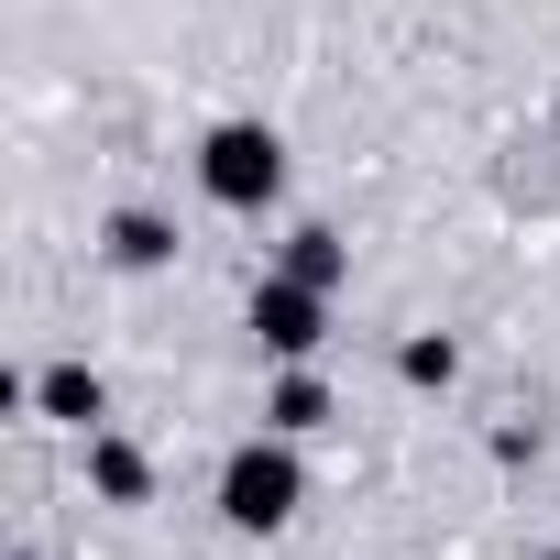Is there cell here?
<instances>
[{
    "mask_svg": "<svg viewBox=\"0 0 560 560\" xmlns=\"http://www.w3.org/2000/svg\"><path fill=\"white\" fill-rule=\"evenodd\" d=\"M12 407H45L56 429H100V418H110V396H100V374H89V363H56V374L12 385Z\"/></svg>",
    "mask_w": 560,
    "mask_h": 560,
    "instance_id": "cell-4",
    "label": "cell"
},
{
    "mask_svg": "<svg viewBox=\"0 0 560 560\" xmlns=\"http://www.w3.org/2000/svg\"><path fill=\"white\" fill-rule=\"evenodd\" d=\"M264 429H287V440H308V429H330V385H319V374L298 363L287 385H275V396H264Z\"/></svg>",
    "mask_w": 560,
    "mask_h": 560,
    "instance_id": "cell-7",
    "label": "cell"
},
{
    "mask_svg": "<svg viewBox=\"0 0 560 560\" xmlns=\"http://www.w3.org/2000/svg\"><path fill=\"white\" fill-rule=\"evenodd\" d=\"M298 505H308V462H298L287 429H264V440H242V451L220 462V516H231L242 538H275Z\"/></svg>",
    "mask_w": 560,
    "mask_h": 560,
    "instance_id": "cell-1",
    "label": "cell"
},
{
    "mask_svg": "<svg viewBox=\"0 0 560 560\" xmlns=\"http://www.w3.org/2000/svg\"><path fill=\"white\" fill-rule=\"evenodd\" d=\"M198 187L220 209H264L275 187H287V143H275L264 121H209L198 132Z\"/></svg>",
    "mask_w": 560,
    "mask_h": 560,
    "instance_id": "cell-2",
    "label": "cell"
},
{
    "mask_svg": "<svg viewBox=\"0 0 560 560\" xmlns=\"http://www.w3.org/2000/svg\"><path fill=\"white\" fill-rule=\"evenodd\" d=\"M100 253H110L121 275H154V264H176V231H165L154 209H110V231H100Z\"/></svg>",
    "mask_w": 560,
    "mask_h": 560,
    "instance_id": "cell-5",
    "label": "cell"
},
{
    "mask_svg": "<svg viewBox=\"0 0 560 560\" xmlns=\"http://www.w3.org/2000/svg\"><path fill=\"white\" fill-rule=\"evenodd\" d=\"M396 374H407V385H451V374H462V352H451L440 330H418V341L396 352Z\"/></svg>",
    "mask_w": 560,
    "mask_h": 560,
    "instance_id": "cell-9",
    "label": "cell"
},
{
    "mask_svg": "<svg viewBox=\"0 0 560 560\" xmlns=\"http://www.w3.org/2000/svg\"><path fill=\"white\" fill-rule=\"evenodd\" d=\"M89 483H100V505H143V494H154V462H143L132 440L89 429Z\"/></svg>",
    "mask_w": 560,
    "mask_h": 560,
    "instance_id": "cell-6",
    "label": "cell"
},
{
    "mask_svg": "<svg viewBox=\"0 0 560 560\" xmlns=\"http://www.w3.org/2000/svg\"><path fill=\"white\" fill-rule=\"evenodd\" d=\"M287 275H308V287H330V298H341V275H352L341 231H319V220H308V231H287Z\"/></svg>",
    "mask_w": 560,
    "mask_h": 560,
    "instance_id": "cell-8",
    "label": "cell"
},
{
    "mask_svg": "<svg viewBox=\"0 0 560 560\" xmlns=\"http://www.w3.org/2000/svg\"><path fill=\"white\" fill-rule=\"evenodd\" d=\"M253 341H264V352H287V363H308V352L330 341V287H308V275L275 264L264 287H253Z\"/></svg>",
    "mask_w": 560,
    "mask_h": 560,
    "instance_id": "cell-3",
    "label": "cell"
}]
</instances>
